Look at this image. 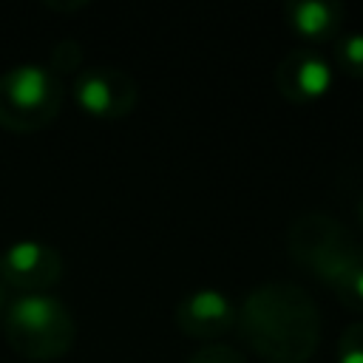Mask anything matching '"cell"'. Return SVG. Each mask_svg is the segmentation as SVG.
I'll list each match as a JSON object with an SVG mask.
<instances>
[{"label":"cell","mask_w":363,"mask_h":363,"mask_svg":"<svg viewBox=\"0 0 363 363\" xmlns=\"http://www.w3.org/2000/svg\"><path fill=\"white\" fill-rule=\"evenodd\" d=\"M51 79L43 65H20L11 74V99L20 108H37L48 96Z\"/></svg>","instance_id":"1"},{"label":"cell","mask_w":363,"mask_h":363,"mask_svg":"<svg viewBox=\"0 0 363 363\" xmlns=\"http://www.w3.org/2000/svg\"><path fill=\"white\" fill-rule=\"evenodd\" d=\"M54 318H57V303L48 295H23L11 306V320L31 332L48 329Z\"/></svg>","instance_id":"2"},{"label":"cell","mask_w":363,"mask_h":363,"mask_svg":"<svg viewBox=\"0 0 363 363\" xmlns=\"http://www.w3.org/2000/svg\"><path fill=\"white\" fill-rule=\"evenodd\" d=\"M332 82V71L320 57H306V62L298 68V85L309 96H320Z\"/></svg>","instance_id":"3"},{"label":"cell","mask_w":363,"mask_h":363,"mask_svg":"<svg viewBox=\"0 0 363 363\" xmlns=\"http://www.w3.org/2000/svg\"><path fill=\"white\" fill-rule=\"evenodd\" d=\"M77 96H79V102H82L91 113H105V111L111 108V88H108V82H105L102 77H96V74H91V77H85V79L79 82Z\"/></svg>","instance_id":"4"},{"label":"cell","mask_w":363,"mask_h":363,"mask_svg":"<svg viewBox=\"0 0 363 363\" xmlns=\"http://www.w3.org/2000/svg\"><path fill=\"white\" fill-rule=\"evenodd\" d=\"M329 23V6L320 0H301L295 6V26L303 34H318Z\"/></svg>","instance_id":"5"},{"label":"cell","mask_w":363,"mask_h":363,"mask_svg":"<svg viewBox=\"0 0 363 363\" xmlns=\"http://www.w3.org/2000/svg\"><path fill=\"white\" fill-rule=\"evenodd\" d=\"M190 309H193L199 318L213 320V318H224V315L230 312V303H227V298H224L218 289H201V292H196V295L190 298Z\"/></svg>","instance_id":"6"},{"label":"cell","mask_w":363,"mask_h":363,"mask_svg":"<svg viewBox=\"0 0 363 363\" xmlns=\"http://www.w3.org/2000/svg\"><path fill=\"white\" fill-rule=\"evenodd\" d=\"M6 258H9V264L14 269H31L37 264V258H40V244L37 241H17V244L9 247Z\"/></svg>","instance_id":"7"},{"label":"cell","mask_w":363,"mask_h":363,"mask_svg":"<svg viewBox=\"0 0 363 363\" xmlns=\"http://www.w3.org/2000/svg\"><path fill=\"white\" fill-rule=\"evenodd\" d=\"M346 57L352 62H363V34H352L346 40Z\"/></svg>","instance_id":"8"},{"label":"cell","mask_w":363,"mask_h":363,"mask_svg":"<svg viewBox=\"0 0 363 363\" xmlns=\"http://www.w3.org/2000/svg\"><path fill=\"white\" fill-rule=\"evenodd\" d=\"M340 363H363V349H349V352H343Z\"/></svg>","instance_id":"9"},{"label":"cell","mask_w":363,"mask_h":363,"mask_svg":"<svg viewBox=\"0 0 363 363\" xmlns=\"http://www.w3.org/2000/svg\"><path fill=\"white\" fill-rule=\"evenodd\" d=\"M354 289H357V295L363 298V269L357 272V278H354Z\"/></svg>","instance_id":"10"}]
</instances>
